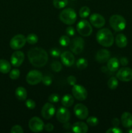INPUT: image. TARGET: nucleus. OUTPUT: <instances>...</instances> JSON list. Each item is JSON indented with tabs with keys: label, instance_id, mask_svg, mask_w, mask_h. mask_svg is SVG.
I'll return each mask as SVG.
<instances>
[{
	"label": "nucleus",
	"instance_id": "nucleus-22",
	"mask_svg": "<svg viewBox=\"0 0 132 133\" xmlns=\"http://www.w3.org/2000/svg\"><path fill=\"white\" fill-rule=\"evenodd\" d=\"M115 42L116 45L120 48H125L128 44V40L127 38L124 34H119L116 36L115 38Z\"/></svg>",
	"mask_w": 132,
	"mask_h": 133
},
{
	"label": "nucleus",
	"instance_id": "nucleus-43",
	"mask_svg": "<svg viewBox=\"0 0 132 133\" xmlns=\"http://www.w3.org/2000/svg\"><path fill=\"white\" fill-rule=\"evenodd\" d=\"M44 129H45V131H47V132H51L54 129V125H53L52 123H48L46 125H45L44 126Z\"/></svg>",
	"mask_w": 132,
	"mask_h": 133
},
{
	"label": "nucleus",
	"instance_id": "nucleus-20",
	"mask_svg": "<svg viewBox=\"0 0 132 133\" xmlns=\"http://www.w3.org/2000/svg\"><path fill=\"white\" fill-rule=\"evenodd\" d=\"M121 123L125 128L132 127V114L128 112H125L121 116Z\"/></svg>",
	"mask_w": 132,
	"mask_h": 133
},
{
	"label": "nucleus",
	"instance_id": "nucleus-12",
	"mask_svg": "<svg viewBox=\"0 0 132 133\" xmlns=\"http://www.w3.org/2000/svg\"><path fill=\"white\" fill-rule=\"evenodd\" d=\"M75 116L80 119H85L88 116L89 111L86 107L82 103L76 104L74 107Z\"/></svg>",
	"mask_w": 132,
	"mask_h": 133
},
{
	"label": "nucleus",
	"instance_id": "nucleus-39",
	"mask_svg": "<svg viewBox=\"0 0 132 133\" xmlns=\"http://www.w3.org/2000/svg\"><path fill=\"white\" fill-rule=\"evenodd\" d=\"M10 132L11 133H23V128H22L20 125H14L12 127L11 130H10Z\"/></svg>",
	"mask_w": 132,
	"mask_h": 133
},
{
	"label": "nucleus",
	"instance_id": "nucleus-25",
	"mask_svg": "<svg viewBox=\"0 0 132 133\" xmlns=\"http://www.w3.org/2000/svg\"><path fill=\"white\" fill-rule=\"evenodd\" d=\"M74 101L75 100H74L73 97L70 94L64 95L61 99L62 105L65 107H69L72 106L74 103Z\"/></svg>",
	"mask_w": 132,
	"mask_h": 133
},
{
	"label": "nucleus",
	"instance_id": "nucleus-5",
	"mask_svg": "<svg viewBox=\"0 0 132 133\" xmlns=\"http://www.w3.org/2000/svg\"><path fill=\"white\" fill-rule=\"evenodd\" d=\"M76 30L80 35L83 36H89L93 32L91 25L88 21L82 19L76 25Z\"/></svg>",
	"mask_w": 132,
	"mask_h": 133
},
{
	"label": "nucleus",
	"instance_id": "nucleus-16",
	"mask_svg": "<svg viewBox=\"0 0 132 133\" xmlns=\"http://www.w3.org/2000/svg\"><path fill=\"white\" fill-rule=\"evenodd\" d=\"M24 59V53L21 51H16L12 55L11 57H10V62H11L12 66H15V67H19L22 64Z\"/></svg>",
	"mask_w": 132,
	"mask_h": 133
},
{
	"label": "nucleus",
	"instance_id": "nucleus-4",
	"mask_svg": "<svg viewBox=\"0 0 132 133\" xmlns=\"http://www.w3.org/2000/svg\"><path fill=\"white\" fill-rule=\"evenodd\" d=\"M109 24L115 31H122L126 28V21L124 18L119 14H114L109 18Z\"/></svg>",
	"mask_w": 132,
	"mask_h": 133
},
{
	"label": "nucleus",
	"instance_id": "nucleus-23",
	"mask_svg": "<svg viewBox=\"0 0 132 133\" xmlns=\"http://www.w3.org/2000/svg\"><path fill=\"white\" fill-rule=\"evenodd\" d=\"M15 96L16 98L19 101H24L27 97V90L22 87H19L15 91Z\"/></svg>",
	"mask_w": 132,
	"mask_h": 133
},
{
	"label": "nucleus",
	"instance_id": "nucleus-18",
	"mask_svg": "<svg viewBox=\"0 0 132 133\" xmlns=\"http://www.w3.org/2000/svg\"><path fill=\"white\" fill-rule=\"evenodd\" d=\"M110 52L106 49H101L97 51L95 58L97 62L100 63H105L110 58Z\"/></svg>",
	"mask_w": 132,
	"mask_h": 133
},
{
	"label": "nucleus",
	"instance_id": "nucleus-32",
	"mask_svg": "<svg viewBox=\"0 0 132 133\" xmlns=\"http://www.w3.org/2000/svg\"><path fill=\"white\" fill-rule=\"evenodd\" d=\"M50 68L54 72H60L62 69V64L58 61H54L50 64Z\"/></svg>",
	"mask_w": 132,
	"mask_h": 133
},
{
	"label": "nucleus",
	"instance_id": "nucleus-2",
	"mask_svg": "<svg viewBox=\"0 0 132 133\" xmlns=\"http://www.w3.org/2000/svg\"><path fill=\"white\" fill-rule=\"evenodd\" d=\"M96 38L98 44L106 48L111 47L113 44V35L111 31L107 28L100 29L97 32Z\"/></svg>",
	"mask_w": 132,
	"mask_h": 133
},
{
	"label": "nucleus",
	"instance_id": "nucleus-19",
	"mask_svg": "<svg viewBox=\"0 0 132 133\" xmlns=\"http://www.w3.org/2000/svg\"><path fill=\"white\" fill-rule=\"evenodd\" d=\"M72 130L76 133H85L88 131V127L84 122H76L72 125Z\"/></svg>",
	"mask_w": 132,
	"mask_h": 133
},
{
	"label": "nucleus",
	"instance_id": "nucleus-36",
	"mask_svg": "<svg viewBox=\"0 0 132 133\" xmlns=\"http://www.w3.org/2000/svg\"><path fill=\"white\" fill-rule=\"evenodd\" d=\"M41 82L43 83V84H45L46 86H49L52 84V82H53V79L49 75H45V76H43L42 80Z\"/></svg>",
	"mask_w": 132,
	"mask_h": 133
},
{
	"label": "nucleus",
	"instance_id": "nucleus-9",
	"mask_svg": "<svg viewBox=\"0 0 132 133\" xmlns=\"http://www.w3.org/2000/svg\"><path fill=\"white\" fill-rule=\"evenodd\" d=\"M43 122L37 116L32 117L28 122V128L34 132H40L44 129Z\"/></svg>",
	"mask_w": 132,
	"mask_h": 133
},
{
	"label": "nucleus",
	"instance_id": "nucleus-44",
	"mask_svg": "<svg viewBox=\"0 0 132 133\" xmlns=\"http://www.w3.org/2000/svg\"><path fill=\"white\" fill-rule=\"evenodd\" d=\"M120 62L122 66H126V65L128 64V58H126V57H122V58H120Z\"/></svg>",
	"mask_w": 132,
	"mask_h": 133
},
{
	"label": "nucleus",
	"instance_id": "nucleus-45",
	"mask_svg": "<svg viewBox=\"0 0 132 133\" xmlns=\"http://www.w3.org/2000/svg\"><path fill=\"white\" fill-rule=\"evenodd\" d=\"M63 128L66 130L72 129V125H71V123H69V122H66V123H63Z\"/></svg>",
	"mask_w": 132,
	"mask_h": 133
},
{
	"label": "nucleus",
	"instance_id": "nucleus-7",
	"mask_svg": "<svg viewBox=\"0 0 132 133\" xmlns=\"http://www.w3.org/2000/svg\"><path fill=\"white\" fill-rule=\"evenodd\" d=\"M27 39L25 36L21 34H18L12 38L10 41V46L12 49L18 50L25 45Z\"/></svg>",
	"mask_w": 132,
	"mask_h": 133
},
{
	"label": "nucleus",
	"instance_id": "nucleus-47",
	"mask_svg": "<svg viewBox=\"0 0 132 133\" xmlns=\"http://www.w3.org/2000/svg\"><path fill=\"white\" fill-rule=\"evenodd\" d=\"M127 132H129V133H132V128H131V129H130L128 130V131H127Z\"/></svg>",
	"mask_w": 132,
	"mask_h": 133
},
{
	"label": "nucleus",
	"instance_id": "nucleus-21",
	"mask_svg": "<svg viewBox=\"0 0 132 133\" xmlns=\"http://www.w3.org/2000/svg\"><path fill=\"white\" fill-rule=\"evenodd\" d=\"M119 65H120V62L119 60L115 57H113L108 60L107 63V68L110 71L114 72V71H117L119 68Z\"/></svg>",
	"mask_w": 132,
	"mask_h": 133
},
{
	"label": "nucleus",
	"instance_id": "nucleus-34",
	"mask_svg": "<svg viewBox=\"0 0 132 133\" xmlns=\"http://www.w3.org/2000/svg\"><path fill=\"white\" fill-rule=\"evenodd\" d=\"M87 123L91 127H94L98 124V119L95 116H91L87 119Z\"/></svg>",
	"mask_w": 132,
	"mask_h": 133
},
{
	"label": "nucleus",
	"instance_id": "nucleus-29",
	"mask_svg": "<svg viewBox=\"0 0 132 133\" xmlns=\"http://www.w3.org/2000/svg\"><path fill=\"white\" fill-rule=\"evenodd\" d=\"M91 10L88 6H82L81 9H80V11H79V15L81 18H85L88 16L90 14Z\"/></svg>",
	"mask_w": 132,
	"mask_h": 133
},
{
	"label": "nucleus",
	"instance_id": "nucleus-11",
	"mask_svg": "<svg viewBox=\"0 0 132 133\" xmlns=\"http://www.w3.org/2000/svg\"><path fill=\"white\" fill-rule=\"evenodd\" d=\"M118 79L123 82H129L132 80V70L128 67H123L116 74Z\"/></svg>",
	"mask_w": 132,
	"mask_h": 133
},
{
	"label": "nucleus",
	"instance_id": "nucleus-27",
	"mask_svg": "<svg viewBox=\"0 0 132 133\" xmlns=\"http://www.w3.org/2000/svg\"><path fill=\"white\" fill-rule=\"evenodd\" d=\"M119 85V82L115 77H111L107 81V87L111 90L116 89Z\"/></svg>",
	"mask_w": 132,
	"mask_h": 133
},
{
	"label": "nucleus",
	"instance_id": "nucleus-38",
	"mask_svg": "<svg viewBox=\"0 0 132 133\" xmlns=\"http://www.w3.org/2000/svg\"><path fill=\"white\" fill-rule=\"evenodd\" d=\"M50 54L51 55L52 57H55V58H58L61 55L60 51L58 48H53L50 50Z\"/></svg>",
	"mask_w": 132,
	"mask_h": 133
},
{
	"label": "nucleus",
	"instance_id": "nucleus-37",
	"mask_svg": "<svg viewBox=\"0 0 132 133\" xmlns=\"http://www.w3.org/2000/svg\"><path fill=\"white\" fill-rule=\"evenodd\" d=\"M25 105L28 109H34L36 107V103L34 100L29 99L25 101Z\"/></svg>",
	"mask_w": 132,
	"mask_h": 133
},
{
	"label": "nucleus",
	"instance_id": "nucleus-24",
	"mask_svg": "<svg viewBox=\"0 0 132 133\" xmlns=\"http://www.w3.org/2000/svg\"><path fill=\"white\" fill-rule=\"evenodd\" d=\"M11 66L9 61L5 59H0V72L6 74L10 72Z\"/></svg>",
	"mask_w": 132,
	"mask_h": 133
},
{
	"label": "nucleus",
	"instance_id": "nucleus-28",
	"mask_svg": "<svg viewBox=\"0 0 132 133\" xmlns=\"http://www.w3.org/2000/svg\"><path fill=\"white\" fill-rule=\"evenodd\" d=\"M87 61L84 58H80L76 61V67L79 70H84L87 67Z\"/></svg>",
	"mask_w": 132,
	"mask_h": 133
},
{
	"label": "nucleus",
	"instance_id": "nucleus-31",
	"mask_svg": "<svg viewBox=\"0 0 132 133\" xmlns=\"http://www.w3.org/2000/svg\"><path fill=\"white\" fill-rule=\"evenodd\" d=\"M59 43L62 46L66 47L69 45L70 43H71V40H70V38H69L68 36L63 35V36H62L60 38Z\"/></svg>",
	"mask_w": 132,
	"mask_h": 133
},
{
	"label": "nucleus",
	"instance_id": "nucleus-8",
	"mask_svg": "<svg viewBox=\"0 0 132 133\" xmlns=\"http://www.w3.org/2000/svg\"><path fill=\"white\" fill-rule=\"evenodd\" d=\"M70 49L73 53L78 55L83 51L85 45V42L81 37H76L70 43Z\"/></svg>",
	"mask_w": 132,
	"mask_h": 133
},
{
	"label": "nucleus",
	"instance_id": "nucleus-13",
	"mask_svg": "<svg viewBox=\"0 0 132 133\" xmlns=\"http://www.w3.org/2000/svg\"><path fill=\"white\" fill-rule=\"evenodd\" d=\"M56 118L60 123H65L66 122H68L69 120L70 119V117H71V114L70 112L65 107H60L58 109L56 112Z\"/></svg>",
	"mask_w": 132,
	"mask_h": 133
},
{
	"label": "nucleus",
	"instance_id": "nucleus-42",
	"mask_svg": "<svg viewBox=\"0 0 132 133\" xmlns=\"http://www.w3.org/2000/svg\"><path fill=\"white\" fill-rule=\"evenodd\" d=\"M106 132L107 133H122V131L120 128H119V127H112V128H110L109 129L107 130V131H106Z\"/></svg>",
	"mask_w": 132,
	"mask_h": 133
},
{
	"label": "nucleus",
	"instance_id": "nucleus-46",
	"mask_svg": "<svg viewBox=\"0 0 132 133\" xmlns=\"http://www.w3.org/2000/svg\"><path fill=\"white\" fill-rule=\"evenodd\" d=\"M112 124L115 127H118V126L119 125V124H120V122H119V119L118 118H113V119H112Z\"/></svg>",
	"mask_w": 132,
	"mask_h": 133
},
{
	"label": "nucleus",
	"instance_id": "nucleus-1",
	"mask_svg": "<svg viewBox=\"0 0 132 133\" xmlns=\"http://www.w3.org/2000/svg\"><path fill=\"white\" fill-rule=\"evenodd\" d=\"M27 55L31 64L37 68L45 66L49 59L47 51L41 48H31L28 51Z\"/></svg>",
	"mask_w": 132,
	"mask_h": 133
},
{
	"label": "nucleus",
	"instance_id": "nucleus-10",
	"mask_svg": "<svg viewBox=\"0 0 132 133\" xmlns=\"http://www.w3.org/2000/svg\"><path fill=\"white\" fill-rule=\"evenodd\" d=\"M72 96L78 101H84L87 97V92L83 86L75 84L72 88Z\"/></svg>",
	"mask_w": 132,
	"mask_h": 133
},
{
	"label": "nucleus",
	"instance_id": "nucleus-35",
	"mask_svg": "<svg viewBox=\"0 0 132 133\" xmlns=\"http://www.w3.org/2000/svg\"><path fill=\"white\" fill-rule=\"evenodd\" d=\"M49 101L50 103H56L58 101L60 100V97L57 94H53L50 95L48 98Z\"/></svg>",
	"mask_w": 132,
	"mask_h": 133
},
{
	"label": "nucleus",
	"instance_id": "nucleus-26",
	"mask_svg": "<svg viewBox=\"0 0 132 133\" xmlns=\"http://www.w3.org/2000/svg\"><path fill=\"white\" fill-rule=\"evenodd\" d=\"M68 3V0H53V5L56 9H63Z\"/></svg>",
	"mask_w": 132,
	"mask_h": 133
},
{
	"label": "nucleus",
	"instance_id": "nucleus-30",
	"mask_svg": "<svg viewBox=\"0 0 132 133\" xmlns=\"http://www.w3.org/2000/svg\"><path fill=\"white\" fill-rule=\"evenodd\" d=\"M27 39V42L29 44H31V45H33V44H36L38 41V37L37 35L36 34L31 33L29 34L28 36L26 38Z\"/></svg>",
	"mask_w": 132,
	"mask_h": 133
},
{
	"label": "nucleus",
	"instance_id": "nucleus-33",
	"mask_svg": "<svg viewBox=\"0 0 132 133\" xmlns=\"http://www.w3.org/2000/svg\"><path fill=\"white\" fill-rule=\"evenodd\" d=\"M19 75H20V71L18 69H13L9 73V77L12 80L18 79L19 77Z\"/></svg>",
	"mask_w": 132,
	"mask_h": 133
},
{
	"label": "nucleus",
	"instance_id": "nucleus-6",
	"mask_svg": "<svg viewBox=\"0 0 132 133\" xmlns=\"http://www.w3.org/2000/svg\"><path fill=\"white\" fill-rule=\"evenodd\" d=\"M43 75L38 70H32L27 74L26 76V81L27 83L31 85H36L41 82Z\"/></svg>",
	"mask_w": 132,
	"mask_h": 133
},
{
	"label": "nucleus",
	"instance_id": "nucleus-15",
	"mask_svg": "<svg viewBox=\"0 0 132 133\" xmlns=\"http://www.w3.org/2000/svg\"><path fill=\"white\" fill-rule=\"evenodd\" d=\"M91 24L96 28H102L106 23V20L104 16L98 13L91 14L89 18Z\"/></svg>",
	"mask_w": 132,
	"mask_h": 133
},
{
	"label": "nucleus",
	"instance_id": "nucleus-3",
	"mask_svg": "<svg viewBox=\"0 0 132 133\" xmlns=\"http://www.w3.org/2000/svg\"><path fill=\"white\" fill-rule=\"evenodd\" d=\"M60 19L63 22V23L66 25H71L74 24L76 21L77 16L76 13L74 9L71 8H67L65 9L60 12L59 16Z\"/></svg>",
	"mask_w": 132,
	"mask_h": 133
},
{
	"label": "nucleus",
	"instance_id": "nucleus-40",
	"mask_svg": "<svg viewBox=\"0 0 132 133\" xmlns=\"http://www.w3.org/2000/svg\"><path fill=\"white\" fill-rule=\"evenodd\" d=\"M67 81L68 84L71 86H74L76 84V78L73 75H69L68 77L67 78Z\"/></svg>",
	"mask_w": 132,
	"mask_h": 133
},
{
	"label": "nucleus",
	"instance_id": "nucleus-41",
	"mask_svg": "<svg viewBox=\"0 0 132 133\" xmlns=\"http://www.w3.org/2000/svg\"><path fill=\"white\" fill-rule=\"evenodd\" d=\"M65 32L68 36H72L75 35V32H76V31H75V28L73 27H71V26H69V27H67L65 30Z\"/></svg>",
	"mask_w": 132,
	"mask_h": 133
},
{
	"label": "nucleus",
	"instance_id": "nucleus-17",
	"mask_svg": "<svg viewBox=\"0 0 132 133\" xmlns=\"http://www.w3.org/2000/svg\"><path fill=\"white\" fill-rule=\"evenodd\" d=\"M61 61L62 64L67 67H71L74 64L75 61V56L71 52L64 51L61 54Z\"/></svg>",
	"mask_w": 132,
	"mask_h": 133
},
{
	"label": "nucleus",
	"instance_id": "nucleus-14",
	"mask_svg": "<svg viewBox=\"0 0 132 133\" xmlns=\"http://www.w3.org/2000/svg\"><path fill=\"white\" fill-rule=\"evenodd\" d=\"M55 107L51 103H47L41 109V116L45 119H50L55 114Z\"/></svg>",
	"mask_w": 132,
	"mask_h": 133
}]
</instances>
